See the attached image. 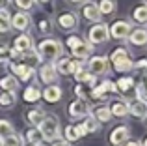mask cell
Here are the masks:
<instances>
[{"instance_id":"obj_1","label":"cell","mask_w":147,"mask_h":146,"mask_svg":"<svg viewBox=\"0 0 147 146\" xmlns=\"http://www.w3.org/2000/svg\"><path fill=\"white\" fill-rule=\"evenodd\" d=\"M108 62H110L112 68H114L115 71H119V73L130 71V70H132V66H134L132 55L129 53V49H127V47L114 49V51L110 53V56H108Z\"/></svg>"},{"instance_id":"obj_2","label":"cell","mask_w":147,"mask_h":146,"mask_svg":"<svg viewBox=\"0 0 147 146\" xmlns=\"http://www.w3.org/2000/svg\"><path fill=\"white\" fill-rule=\"evenodd\" d=\"M65 45H67V49L71 51L73 58L86 60L93 55V45H91L90 41L82 40L80 36H69L67 40H65Z\"/></svg>"},{"instance_id":"obj_3","label":"cell","mask_w":147,"mask_h":146,"mask_svg":"<svg viewBox=\"0 0 147 146\" xmlns=\"http://www.w3.org/2000/svg\"><path fill=\"white\" fill-rule=\"evenodd\" d=\"M36 53L41 56V58L58 60L60 56H63V43H61L60 40H54V38H47V40L39 41Z\"/></svg>"},{"instance_id":"obj_4","label":"cell","mask_w":147,"mask_h":146,"mask_svg":"<svg viewBox=\"0 0 147 146\" xmlns=\"http://www.w3.org/2000/svg\"><path fill=\"white\" fill-rule=\"evenodd\" d=\"M37 129H39L41 135H43V141H49V143L60 139V133H61L60 122L54 116H45L43 120H41V124L37 126Z\"/></svg>"},{"instance_id":"obj_5","label":"cell","mask_w":147,"mask_h":146,"mask_svg":"<svg viewBox=\"0 0 147 146\" xmlns=\"http://www.w3.org/2000/svg\"><path fill=\"white\" fill-rule=\"evenodd\" d=\"M54 66H56V71L61 73V75H73L75 71H78L84 66V60L71 58V56H60L54 62Z\"/></svg>"},{"instance_id":"obj_6","label":"cell","mask_w":147,"mask_h":146,"mask_svg":"<svg viewBox=\"0 0 147 146\" xmlns=\"http://www.w3.org/2000/svg\"><path fill=\"white\" fill-rule=\"evenodd\" d=\"M108 40H110V32H108L106 23H95V25L90 28V32H88V41H90L91 45L106 43Z\"/></svg>"},{"instance_id":"obj_7","label":"cell","mask_w":147,"mask_h":146,"mask_svg":"<svg viewBox=\"0 0 147 146\" xmlns=\"http://www.w3.org/2000/svg\"><path fill=\"white\" fill-rule=\"evenodd\" d=\"M117 92V88H115V83L110 79H104L100 84H95L93 88H91L90 92V99H104L108 98V96L115 94Z\"/></svg>"},{"instance_id":"obj_8","label":"cell","mask_w":147,"mask_h":146,"mask_svg":"<svg viewBox=\"0 0 147 146\" xmlns=\"http://www.w3.org/2000/svg\"><path fill=\"white\" fill-rule=\"evenodd\" d=\"M67 114L71 120H84L86 116H90V105L84 99H75V101L69 103Z\"/></svg>"},{"instance_id":"obj_9","label":"cell","mask_w":147,"mask_h":146,"mask_svg":"<svg viewBox=\"0 0 147 146\" xmlns=\"http://www.w3.org/2000/svg\"><path fill=\"white\" fill-rule=\"evenodd\" d=\"M88 71L93 73L95 77H102L110 71V62L106 56H90L88 60Z\"/></svg>"},{"instance_id":"obj_10","label":"cell","mask_w":147,"mask_h":146,"mask_svg":"<svg viewBox=\"0 0 147 146\" xmlns=\"http://www.w3.org/2000/svg\"><path fill=\"white\" fill-rule=\"evenodd\" d=\"M9 71L15 79H21L22 83L32 81L34 75H36V70H34V68L26 66V64H22V62H9Z\"/></svg>"},{"instance_id":"obj_11","label":"cell","mask_w":147,"mask_h":146,"mask_svg":"<svg viewBox=\"0 0 147 146\" xmlns=\"http://www.w3.org/2000/svg\"><path fill=\"white\" fill-rule=\"evenodd\" d=\"M108 32H110V38H114V40H127L129 34L132 32V25L129 21H115L108 26Z\"/></svg>"},{"instance_id":"obj_12","label":"cell","mask_w":147,"mask_h":146,"mask_svg":"<svg viewBox=\"0 0 147 146\" xmlns=\"http://www.w3.org/2000/svg\"><path fill=\"white\" fill-rule=\"evenodd\" d=\"M129 139H130V128L129 126H117V128H114L110 131V135H108V143L112 146H121Z\"/></svg>"},{"instance_id":"obj_13","label":"cell","mask_w":147,"mask_h":146,"mask_svg":"<svg viewBox=\"0 0 147 146\" xmlns=\"http://www.w3.org/2000/svg\"><path fill=\"white\" fill-rule=\"evenodd\" d=\"M37 75H39V81L45 83V84H58V79H60V73L56 71L54 62H49V64H45V66H41L39 71H37Z\"/></svg>"},{"instance_id":"obj_14","label":"cell","mask_w":147,"mask_h":146,"mask_svg":"<svg viewBox=\"0 0 147 146\" xmlns=\"http://www.w3.org/2000/svg\"><path fill=\"white\" fill-rule=\"evenodd\" d=\"M32 25V17H30L28 11H17V13L11 17V28H17L21 32H26Z\"/></svg>"},{"instance_id":"obj_15","label":"cell","mask_w":147,"mask_h":146,"mask_svg":"<svg viewBox=\"0 0 147 146\" xmlns=\"http://www.w3.org/2000/svg\"><path fill=\"white\" fill-rule=\"evenodd\" d=\"M13 49H15V51H19L21 55H22V53H28V51H34V40H32V36L26 34V32H22L21 36H17V38H15V41H13Z\"/></svg>"},{"instance_id":"obj_16","label":"cell","mask_w":147,"mask_h":146,"mask_svg":"<svg viewBox=\"0 0 147 146\" xmlns=\"http://www.w3.org/2000/svg\"><path fill=\"white\" fill-rule=\"evenodd\" d=\"M90 116L95 118L99 124H108V122L114 118L108 105H97V107H93V109H90Z\"/></svg>"},{"instance_id":"obj_17","label":"cell","mask_w":147,"mask_h":146,"mask_svg":"<svg viewBox=\"0 0 147 146\" xmlns=\"http://www.w3.org/2000/svg\"><path fill=\"white\" fill-rule=\"evenodd\" d=\"M56 23L61 30H75L76 26H78V17H76L73 11H65V13H61L60 17H58Z\"/></svg>"},{"instance_id":"obj_18","label":"cell","mask_w":147,"mask_h":146,"mask_svg":"<svg viewBox=\"0 0 147 146\" xmlns=\"http://www.w3.org/2000/svg\"><path fill=\"white\" fill-rule=\"evenodd\" d=\"M73 75H75L76 83L86 84V86H90V88H93L95 84H97V79H99V77H95L93 73H90V71H88V68H86V66H82L78 71H75V73H73Z\"/></svg>"},{"instance_id":"obj_19","label":"cell","mask_w":147,"mask_h":146,"mask_svg":"<svg viewBox=\"0 0 147 146\" xmlns=\"http://www.w3.org/2000/svg\"><path fill=\"white\" fill-rule=\"evenodd\" d=\"M82 17L86 19V21H91V23H99L100 21V11H99V8H97V4H93V2H84V6H82Z\"/></svg>"},{"instance_id":"obj_20","label":"cell","mask_w":147,"mask_h":146,"mask_svg":"<svg viewBox=\"0 0 147 146\" xmlns=\"http://www.w3.org/2000/svg\"><path fill=\"white\" fill-rule=\"evenodd\" d=\"M61 96H63V92H61V88L58 86V84H49V86L45 88L43 92H41V98H43L47 103H56V101H60Z\"/></svg>"},{"instance_id":"obj_21","label":"cell","mask_w":147,"mask_h":146,"mask_svg":"<svg viewBox=\"0 0 147 146\" xmlns=\"http://www.w3.org/2000/svg\"><path fill=\"white\" fill-rule=\"evenodd\" d=\"M129 41L134 47H145L147 45V28H132L129 34Z\"/></svg>"},{"instance_id":"obj_22","label":"cell","mask_w":147,"mask_h":146,"mask_svg":"<svg viewBox=\"0 0 147 146\" xmlns=\"http://www.w3.org/2000/svg\"><path fill=\"white\" fill-rule=\"evenodd\" d=\"M108 107H110L112 116H115V118L129 116V103H127L125 99H115V101H112V105H108Z\"/></svg>"},{"instance_id":"obj_23","label":"cell","mask_w":147,"mask_h":146,"mask_svg":"<svg viewBox=\"0 0 147 146\" xmlns=\"http://www.w3.org/2000/svg\"><path fill=\"white\" fill-rule=\"evenodd\" d=\"M99 126H100V124H99L97 120H95V118L86 116L82 124L76 126V129H78L80 137H84V135H88V133H95V131H99Z\"/></svg>"},{"instance_id":"obj_24","label":"cell","mask_w":147,"mask_h":146,"mask_svg":"<svg viewBox=\"0 0 147 146\" xmlns=\"http://www.w3.org/2000/svg\"><path fill=\"white\" fill-rule=\"evenodd\" d=\"M45 118V111L43 109H30L28 113L24 114V120L28 122L32 128H37L41 124V120Z\"/></svg>"},{"instance_id":"obj_25","label":"cell","mask_w":147,"mask_h":146,"mask_svg":"<svg viewBox=\"0 0 147 146\" xmlns=\"http://www.w3.org/2000/svg\"><path fill=\"white\" fill-rule=\"evenodd\" d=\"M129 114H132V116H136V118H145V114H147V103L136 99L132 105H129Z\"/></svg>"},{"instance_id":"obj_26","label":"cell","mask_w":147,"mask_h":146,"mask_svg":"<svg viewBox=\"0 0 147 146\" xmlns=\"http://www.w3.org/2000/svg\"><path fill=\"white\" fill-rule=\"evenodd\" d=\"M134 84H136V81H134L132 77H121V79H117V83H115V88H117V92H121V94H129L130 90H134Z\"/></svg>"},{"instance_id":"obj_27","label":"cell","mask_w":147,"mask_h":146,"mask_svg":"<svg viewBox=\"0 0 147 146\" xmlns=\"http://www.w3.org/2000/svg\"><path fill=\"white\" fill-rule=\"evenodd\" d=\"M132 19L134 23H138V25H145L147 23V4H138L136 8L132 10Z\"/></svg>"},{"instance_id":"obj_28","label":"cell","mask_w":147,"mask_h":146,"mask_svg":"<svg viewBox=\"0 0 147 146\" xmlns=\"http://www.w3.org/2000/svg\"><path fill=\"white\" fill-rule=\"evenodd\" d=\"M17 86H19V83H17V79H15L11 73L0 79V90L2 92H15Z\"/></svg>"},{"instance_id":"obj_29","label":"cell","mask_w":147,"mask_h":146,"mask_svg":"<svg viewBox=\"0 0 147 146\" xmlns=\"http://www.w3.org/2000/svg\"><path fill=\"white\" fill-rule=\"evenodd\" d=\"M21 60H22V64H26V66H30V68L36 70V68L39 66V62H41V56L37 55V53H34V51H28V53H22L21 55Z\"/></svg>"},{"instance_id":"obj_30","label":"cell","mask_w":147,"mask_h":146,"mask_svg":"<svg viewBox=\"0 0 147 146\" xmlns=\"http://www.w3.org/2000/svg\"><path fill=\"white\" fill-rule=\"evenodd\" d=\"M22 98H24L26 103H37V101L41 99V90H39L37 86H26Z\"/></svg>"},{"instance_id":"obj_31","label":"cell","mask_w":147,"mask_h":146,"mask_svg":"<svg viewBox=\"0 0 147 146\" xmlns=\"http://www.w3.org/2000/svg\"><path fill=\"white\" fill-rule=\"evenodd\" d=\"M11 30V15L7 10H0V34H6Z\"/></svg>"},{"instance_id":"obj_32","label":"cell","mask_w":147,"mask_h":146,"mask_svg":"<svg viewBox=\"0 0 147 146\" xmlns=\"http://www.w3.org/2000/svg\"><path fill=\"white\" fill-rule=\"evenodd\" d=\"M15 101H17L15 92H2V94H0V107H2V109H9V107H13Z\"/></svg>"},{"instance_id":"obj_33","label":"cell","mask_w":147,"mask_h":146,"mask_svg":"<svg viewBox=\"0 0 147 146\" xmlns=\"http://www.w3.org/2000/svg\"><path fill=\"white\" fill-rule=\"evenodd\" d=\"M134 92H136V98L140 99V101L147 103V75L138 84H134Z\"/></svg>"},{"instance_id":"obj_34","label":"cell","mask_w":147,"mask_h":146,"mask_svg":"<svg viewBox=\"0 0 147 146\" xmlns=\"http://www.w3.org/2000/svg\"><path fill=\"white\" fill-rule=\"evenodd\" d=\"M115 0H100V2L97 4V8H99V11H100V15H110V13H114L115 11Z\"/></svg>"},{"instance_id":"obj_35","label":"cell","mask_w":147,"mask_h":146,"mask_svg":"<svg viewBox=\"0 0 147 146\" xmlns=\"http://www.w3.org/2000/svg\"><path fill=\"white\" fill-rule=\"evenodd\" d=\"M26 139H28L30 144H36V146H41V143H43V135H41V131L37 128H32L26 131Z\"/></svg>"},{"instance_id":"obj_36","label":"cell","mask_w":147,"mask_h":146,"mask_svg":"<svg viewBox=\"0 0 147 146\" xmlns=\"http://www.w3.org/2000/svg\"><path fill=\"white\" fill-rule=\"evenodd\" d=\"M2 146H24V139L17 133H11L2 139Z\"/></svg>"},{"instance_id":"obj_37","label":"cell","mask_w":147,"mask_h":146,"mask_svg":"<svg viewBox=\"0 0 147 146\" xmlns=\"http://www.w3.org/2000/svg\"><path fill=\"white\" fill-rule=\"evenodd\" d=\"M11 133H15L13 124H11L9 120H6V118H0V139H4V137L11 135Z\"/></svg>"},{"instance_id":"obj_38","label":"cell","mask_w":147,"mask_h":146,"mask_svg":"<svg viewBox=\"0 0 147 146\" xmlns=\"http://www.w3.org/2000/svg\"><path fill=\"white\" fill-rule=\"evenodd\" d=\"M63 135H65V141H67V143H75V141L80 139V133H78V129H76V126H67V128L63 129Z\"/></svg>"},{"instance_id":"obj_39","label":"cell","mask_w":147,"mask_h":146,"mask_svg":"<svg viewBox=\"0 0 147 146\" xmlns=\"http://www.w3.org/2000/svg\"><path fill=\"white\" fill-rule=\"evenodd\" d=\"M75 92H76V96H78V99H84V101H88V99H90L91 88L86 86V84H80V83H78V86L75 88Z\"/></svg>"},{"instance_id":"obj_40","label":"cell","mask_w":147,"mask_h":146,"mask_svg":"<svg viewBox=\"0 0 147 146\" xmlns=\"http://www.w3.org/2000/svg\"><path fill=\"white\" fill-rule=\"evenodd\" d=\"M15 4H17V8H19V10L28 11V10H32V8H36L37 0H15Z\"/></svg>"},{"instance_id":"obj_41","label":"cell","mask_w":147,"mask_h":146,"mask_svg":"<svg viewBox=\"0 0 147 146\" xmlns=\"http://www.w3.org/2000/svg\"><path fill=\"white\" fill-rule=\"evenodd\" d=\"M37 26H39V32L41 34H50V30H52V23H50V19H47V17L39 19Z\"/></svg>"},{"instance_id":"obj_42","label":"cell","mask_w":147,"mask_h":146,"mask_svg":"<svg viewBox=\"0 0 147 146\" xmlns=\"http://www.w3.org/2000/svg\"><path fill=\"white\" fill-rule=\"evenodd\" d=\"M7 62H11V51L9 47L0 45V64H7Z\"/></svg>"},{"instance_id":"obj_43","label":"cell","mask_w":147,"mask_h":146,"mask_svg":"<svg viewBox=\"0 0 147 146\" xmlns=\"http://www.w3.org/2000/svg\"><path fill=\"white\" fill-rule=\"evenodd\" d=\"M50 146H71V143H67V141H63V139H56V141L50 143Z\"/></svg>"},{"instance_id":"obj_44","label":"cell","mask_w":147,"mask_h":146,"mask_svg":"<svg viewBox=\"0 0 147 146\" xmlns=\"http://www.w3.org/2000/svg\"><path fill=\"white\" fill-rule=\"evenodd\" d=\"M132 68H138V70H147V60H140V62H136Z\"/></svg>"},{"instance_id":"obj_45","label":"cell","mask_w":147,"mask_h":146,"mask_svg":"<svg viewBox=\"0 0 147 146\" xmlns=\"http://www.w3.org/2000/svg\"><path fill=\"white\" fill-rule=\"evenodd\" d=\"M121 146H142V143H138V141H127V143L125 144H121Z\"/></svg>"},{"instance_id":"obj_46","label":"cell","mask_w":147,"mask_h":146,"mask_svg":"<svg viewBox=\"0 0 147 146\" xmlns=\"http://www.w3.org/2000/svg\"><path fill=\"white\" fill-rule=\"evenodd\" d=\"M9 2L11 0H0V10H6V8L9 6Z\"/></svg>"},{"instance_id":"obj_47","label":"cell","mask_w":147,"mask_h":146,"mask_svg":"<svg viewBox=\"0 0 147 146\" xmlns=\"http://www.w3.org/2000/svg\"><path fill=\"white\" fill-rule=\"evenodd\" d=\"M69 2H73V4H84V2H88V0H69Z\"/></svg>"},{"instance_id":"obj_48","label":"cell","mask_w":147,"mask_h":146,"mask_svg":"<svg viewBox=\"0 0 147 146\" xmlns=\"http://www.w3.org/2000/svg\"><path fill=\"white\" fill-rule=\"evenodd\" d=\"M142 146H147V137L144 139V143H142Z\"/></svg>"},{"instance_id":"obj_49","label":"cell","mask_w":147,"mask_h":146,"mask_svg":"<svg viewBox=\"0 0 147 146\" xmlns=\"http://www.w3.org/2000/svg\"><path fill=\"white\" fill-rule=\"evenodd\" d=\"M145 124H147V114H145Z\"/></svg>"},{"instance_id":"obj_50","label":"cell","mask_w":147,"mask_h":146,"mask_svg":"<svg viewBox=\"0 0 147 146\" xmlns=\"http://www.w3.org/2000/svg\"><path fill=\"white\" fill-rule=\"evenodd\" d=\"M41 2H49V0H41Z\"/></svg>"},{"instance_id":"obj_51","label":"cell","mask_w":147,"mask_h":146,"mask_svg":"<svg viewBox=\"0 0 147 146\" xmlns=\"http://www.w3.org/2000/svg\"><path fill=\"white\" fill-rule=\"evenodd\" d=\"M0 146H2V139H0Z\"/></svg>"},{"instance_id":"obj_52","label":"cell","mask_w":147,"mask_h":146,"mask_svg":"<svg viewBox=\"0 0 147 146\" xmlns=\"http://www.w3.org/2000/svg\"><path fill=\"white\" fill-rule=\"evenodd\" d=\"M28 146H36V144H28Z\"/></svg>"}]
</instances>
